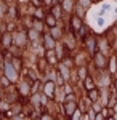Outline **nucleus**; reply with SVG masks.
<instances>
[{
  "label": "nucleus",
  "mask_w": 117,
  "mask_h": 120,
  "mask_svg": "<svg viewBox=\"0 0 117 120\" xmlns=\"http://www.w3.org/2000/svg\"><path fill=\"white\" fill-rule=\"evenodd\" d=\"M88 98H90L91 101H96L98 99V90H88Z\"/></svg>",
  "instance_id": "obj_1"
},
{
  "label": "nucleus",
  "mask_w": 117,
  "mask_h": 120,
  "mask_svg": "<svg viewBox=\"0 0 117 120\" xmlns=\"http://www.w3.org/2000/svg\"><path fill=\"white\" fill-rule=\"evenodd\" d=\"M88 48H90L91 51H96V42H95V40H91V38H88Z\"/></svg>",
  "instance_id": "obj_2"
},
{
  "label": "nucleus",
  "mask_w": 117,
  "mask_h": 120,
  "mask_svg": "<svg viewBox=\"0 0 117 120\" xmlns=\"http://www.w3.org/2000/svg\"><path fill=\"white\" fill-rule=\"evenodd\" d=\"M7 74H8V77H10V79H13V80L16 79V75L13 74V69H11L10 66H7Z\"/></svg>",
  "instance_id": "obj_3"
},
{
  "label": "nucleus",
  "mask_w": 117,
  "mask_h": 120,
  "mask_svg": "<svg viewBox=\"0 0 117 120\" xmlns=\"http://www.w3.org/2000/svg\"><path fill=\"white\" fill-rule=\"evenodd\" d=\"M85 86H87V90H93L95 88V83L91 82V79H87V85Z\"/></svg>",
  "instance_id": "obj_4"
},
{
  "label": "nucleus",
  "mask_w": 117,
  "mask_h": 120,
  "mask_svg": "<svg viewBox=\"0 0 117 120\" xmlns=\"http://www.w3.org/2000/svg\"><path fill=\"white\" fill-rule=\"evenodd\" d=\"M48 24H50V26H53V24H55V19L51 18V16H50V18H48Z\"/></svg>",
  "instance_id": "obj_5"
},
{
  "label": "nucleus",
  "mask_w": 117,
  "mask_h": 120,
  "mask_svg": "<svg viewBox=\"0 0 117 120\" xmlns=\"http://www.w3.org/2000/svg\"><path fill=\"white\" fill-rule=\"evenodd\" d=\"M96 120H103V115H98V117H96Z\"/></svg>",
  "instance_id": "obj_6"
},
{
  "label": "nucleus",
  "mask_w": 117,
  "mask_h": 120,
  "mask_svg": "<svg viewBox=\"0 0 117 120\" xmlns=\"http://www.w3.org/2000/svg\"><path fill=\"white\" fill-rule=\"evenodd\" d=\"M109 120H112V119H109Z\"/></svg>",
  "instance_id": "obj_7"
}]
</instances>
